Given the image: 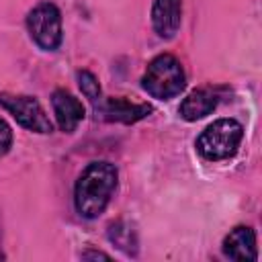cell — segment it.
<instances>
[{
    "label": "cell",
    "mask_w": 262,
    "mask_h": 262,
    "mask_svg": "<svg viewBox=\"0 0 262 262\" xmlns=\"http://www.w3.org/2000/svg\"><path fill=\"white\" fill-rule=\"evenodd\" d=\"M117 182H119V172L115 164L106 160L88 164L74 188L76 211L84 219H96L106 209L113 192L117 190Z\"/></svg>",
    "instance_id": "cell-1"
},
{
    "label": "cell",
    "mask_w": 262,
    "mask_h": 262,
    "mask_svg": "<svg viewBox=\"0 0 262 262\" xmlns=\"http://www.w3.org/2000/svg\"><path fill=\"white\" fill-rule=\"evenodd\" d=\"M184 84H186V76L182 63L170 53H162L154 57L141 78L143 90L158 100H168L180 94L184 90Z\"/></svg>",
    "instance_id": "cell-2"
},
{
    "label": "cell",
    "mask_w": 262,
    "mask_h": 262,
    "mask_svg": "<svg viewBox=\"0 0 262 262\" xmlns=\"http://www.w3.org/2000/svg\"><path fill=\"white\" fill-rule=\"evenodd\" d=\"M244 127L235 119H217L196 139V149L205 160L219 162L231 158L242 141Z\"/></svg>",
    "instance_id": "cell-3"
},
{
    "label": "cell",
    "mask_w": 262,
    "mask_h": 262,
    "mask_svg": "<svg viewBox=\"0 0 262 262\" xmlns=\"http://www.w3.org/2000/svg\"><path fill=\"white\" fill-rule=\"evenodd\" d=\"M27 29L31 39L45 51H53L61 43V14L55 4L43 2L35 6L27 16Z\"/></svg>",
    "instance_id": "cell-4"
},
{
    "label": "cell",
    "mask_w": 262,
    "mask_h": 262,
    "mask_svg": "<svg viewBox=\"0 0 262 262\" xmlns=\"http://www.w3.org/2000/svg\"><path fill=\"white\" fill-rule=\"evenodd\" d=\"M0 106L4 111H8L12 115V119L29 131H35V133H51L53 131L49 117L45 115L39 100L33 96L2 92L0 94Z\"/></svg>",
    "instance_id": "cell-5"
},
{
    "label": "cell",
    "mask_w": 262,
    "mask_h": 262,
    "mask_svg": "<svg viewBox=\"0 0 262 262\" xmlns=\"http://www.w3.org/2000/svg\"><path fill=\"white\" fill-rule=\"evenodd\" d=\"M182 20V0H156L151 8L154 31L162 39H172Z\"/></svg>",
    "instance_id": "cell-6"
},
{
    "label": "cell",
    "mask_w": 262,
    "mask_h": 262,
    "mask_svg": "<svg viewBox=\"0 0 262 262\" xmlns=\"http://www.w3.org/2000/svg\"><path fill=\"white\" fill-rule=\"evenodd\" d=\"M51 104H53V113H55L57 125L66 133H72L78 127V123L84 119V115H86L84 104L74 94H70L68 90H61V88L51 94Z\"/></svg>",
    "instance_id": "cell-7"
},
{
    "label": "cell",
    "mask_w": 262,
    "mask_h": 262,
    "mask_svg": "<svg viewBox=\"0 0 262 262\" xmlns=\"http://www.w3.org/2000/svg\"><path fill=\"white\" fill-rule=\"evenodd\" d=\"M98 115L104 121H117V123H135L143 117H147L151 113L149 104H137V102H129L125 98H106L100 102V106L96 108Z\"/></svg>",
    "instance_id": "cell-8"
},
{
    "label": "cell",
    "mask_w": 262,
    "mask_h": 262,
    "mask_svg": "<svg viewBox=\"0 0 262 262\" xmlns=\"http://www.w3.org/2000/svg\"><path fill=\"white\" fill-rule=\"evenodd\" d=\"M223 254L231 260L244 262V260H256V233L248 225H239L227 233L223 239Z\"/></svg>",
    "instance_id": "cell-9"
},
{
    "label": "cell",
    "mask_w": 262,
    "mask_h": 262,
    "mask_svg": "<svg viewBox=\"0 0 262 262\" xmlns=\"http://www.w3.org/2000/svg\"><path fill=\"white\" fill-rule=\"evenodd\" d=\"M217 106V96L205 88L190 92L182 102H180V117L184 121H199L203 117H207L209 113H213V108Z\"/></svg>",
    "instance_id": "cell-10"
},
{
    "label": "cell",
    "mask_w": 262,
    "mask_h": 262,
    "mask_svg": "<svg viewBox=\"0 0 262 262\" xmlns=\"http://www.w3.org/2000/svg\"><path fill=\"white\" fill-rule=\"evenodd\" d=\"M108 239L123 250L127 256H135L137 254V235L131 229V225H127L125 221H117L108 227Z\"/></svg>",
    "instance_id": "cell-11"
},
{
    "label": "cell",
    "mask_w": 262,
    "mask_h": 262,
    "mask_svg": "<svg viewBox=\"0 0 262 262\" xmlns=\"http://www.w3.org/2000/svg\"><path fill=\"white\" fill-rule=\"evenodd\" d=\"M78 86H80L82 94H84L88 100L96 102V100L100 98V84H98V80H96V76H94L92 72L80 70V72H78Z\"/></svg>",
    "instance_id": "cell-12"
},
{
    "label": "cell",
    "mask_w": 262,
    "mask_h": 262,
    "mask_svg": "<svg viewBox=\"0 0 262 262\" xmlns=\"http://www.w3.org/2000/svg\"><path fill=\"white\" fill-rule=\"evenodd\" d=\"M12 145V131L8 127V123L4 119H0V158H4L8 154Z\"/></svg>",
    "instance_id": "cell-13"
},
{
    "label": "cell",
    "mask_w": 262,
    "mask_h": 262,
    "mask_svg": "<svg viewBox=\"0 0 262 262\" xmlns=\"http://www.w3.org/2000/svg\"><path fill=\"white\" fill-rule=\"evenodd\" d=\"M82 258H104V260H108L111 256H108V254H104V252H84V254H82Z\"/></svg>",
    "instance_id": "cell-14"
}]
</instances>
